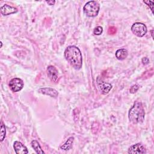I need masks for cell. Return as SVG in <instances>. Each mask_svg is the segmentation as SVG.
<instances>
[{"label":"cell","instance_id":"7402d4cb","mask_svg":"<svg viewBox=\"0 0 154 154\" xmlns=\"http://www.w3.org/2000/svg\"><path fill=\"white\" fill-rule=\"evenodd\" d=\"M153 29L151 31V32H151V34H152V38H153Z\"/></svg>","mask_w":154,"mask_h":154},{"label":"cell","instance_id":"6da1fadb","mask_svg":"<svg viewBox=\"0 0 154 154\" xmlns=\"http://www.w3.org/2000/svg\"><path fill=\"white\" fill-rule=\"evenodd\" d=\"M64 57L69 64L75 69L82 67V57L79 49L75 46H69L64 51Z\"/></svg>","mask_w":154,"mask_h":154},{"label":"cell","instance_id":"5b68a950","mask_svg":"<svg viewBox=\"0 0 154 154\" xmlns=\"http://www.w3.org/2000/svg\"><path fill=\"white\" fill-rule=\"evenodd\" d=\"M8 85L12 91L17 92L22 89L23 87V82L20 78H14L10 81Z\"/></svg>","mask_w":154,"mask_h":154},{"label":"cell","instance_id":"3957f363","mask_svg":"<svg viewBox=\"0 0 154 154\" xmlns=\"http://www.w3.org/2000/svg\"><path fill=\"white\" fill-rule=\"evenodd\" d=\"M100 5L95 1H90L87 2L83 8L84 13L88 17H95L96 16L99 11Z\"/></svg>","mask_w":154,"mask_h":154},{"label":"cell","instance_id":"8fae6325","mask_svg":"<svg viewBox=\"0 0 154 154\" xmlns=\"http://www.w3.org/2000/svg\"><path fill=\"white\" fill-rule=\"evenodd\" d=\"M38 92L41 93L43 94L52 97H57L58 94V93L56 90H55L54 88H50V87L41 88L38 90Z\"/></svg>","mask_w":154,"mask_h":154},{"label":"cell","instance_id":"ac0fdd59","mask_svg":"<svg viewBox=\"0 0 154 154\" xmlns=\"http://www.w3.org/2000/svg\"><path fill=\"white\" fill-rule=\"evenodd\" d=\"M117 32V29L115 26H109L108 28V33L109 34H111V35H113L114 34H116Z\"/></svg>","mask_w":154,"mask_h":154},{"label":"cell","instance_id":"9a60e30c","mask_svg":"<svg viewBox=\"0 0 154 154\" xmlns=\"http://www.w3.org/2000/svg\"><path fill=\"white\" fill-rule=\"evenodd\" d=\"M1 132H0V140H1V141H2L5 137L6 130H5V125L2 123V122L1 123Z\"/></svg>","mask_w":154,"mask_h":154},{"label":"cell","instance_id":"d6986e66","mask_svg":"<svg viewBox=\"0 0 154 154\" xmlns=\"http://www.w3.org/2000/svg\"><path fill=\"white\" fill-rule=\"evenodd\" d=\"M143 2L145 3L147 6H149L152 11L153 12V2L152 1H143Z\"/></svg>","mask_w":154,"mask_h":154},{"label":"cell","instance_id":"2e32d148","mask_svg":"<svg viewBox=\"0 0 154 154\" xmlns=\"http://www.w3.org/2000/svg\"><path fill=\"white\" fill-rule=\"evenodd\" d=\"M103 32V28L102 26H98L97 27H96L94 29V31H93V33L94 35H100Z\"/></svg>","mask_w":154,"mask_h":154},{"label":"cell","instance_id":"8992f818","mask_svg":"<svg viewBox=\"0 0 154 154\" xmlns=\"http://www.w3.org/2000/svg\"><path fill=\"white\" fill-rule=\"evenodd\" d=\"M146 152L145 147L141 143L131 146L128 149V153L131 154H143Z\"/></svg>","mask_w":154,"mask_h":154},{"label":"cell","instance_id":"ba28073f","mask_svg":"<svg viewBox=\"0 0 154 154\" xmlns=\"http://www.w3.org/2000/svg\"><path fill=\"white\" fill-rule=\"evenodd\" d=\"M47 75L52 81L56 82L58 79V70L53 66H49L47 68Z\"/></svg>","mask_w":154,"mask_h":154},{"label":"cell","instance_id":"e0dca14e","mask_svg":"<svg viewBox=\"0 0 154 154\" xmlns=\"http://www.w3.org/2000/svg\"><path fill=\"white\" fill-rule=\"evenodd\" d=\"M140 86L138 84H134L132 85L129 89V91L131 93H135L137 92V91L138 90Z\"/></svg>","mask_w":154,"mask_h":154},{"label":"cell","instance_id":"603a6c76","mask_svg":"<svg viewBox=\"0 0 154 154\" xmlns=\"http://www.w3.org/2000/svg\"><path fill=\"white\" fill-rule=\"evenodd\" d=\"M2 43L1 42V48H2Z\"/></svg>","mask_w":154,"mask_h":154},{"label":"cell","instance_id":"30bf717a","mask_svg":"<svg viewBox=\"0 0 154 154\" xmlns=\"http://www.w3.org/2000/svg\"><path fill=\"white\" fill-rule=\"evenodd\" d=\"M17 9L16 7L5 4L1 7V13L4 16H7L11 14H14L17 12Z\"/></svg>","mask_w":154,"mask_h":154},{"label":"cell","instance_id":"4fadbf2b","mask_svg":"<svg viewBox=\"0 0 154 154\" xmlns=\"http://www.w3.org/2000/svg\"><path fill=\"white\" fill-rule=\"evenodd\" d=\"M73 141H74V138L73 137H69L67 139V140L63 145H61L60 146V149L62 150H68L70 149L72 146Z\"/></svg>","mask_w":154,"mask_h":154},{"label":"cell","instance_id":"44dd1931","mask_svg":"<svg viewBox=\"0 0 154 154\" xmlns=\"http://www.w3.org/2000/svg\"><path fill=\"white\" fill-rule=\"evenodd\" d=\"M46 2L49 5H54V4H55V1H46Z\"/></svg>","mask_w":154,"mask_h":154},{"label":"cell","instance_id":"277c9868","mask_svg":"<svg viewBox=\"0 0 154 154\" xmlns=\"http://www.w3.org/2000/svg\"><path fill=\"white\" fill-rule=\"evenodd\" d=\"M131 31L137 37H141L146 34L147 28L144 23L136 22L132 25Z\"/></svg>","mask_w":154,"mask_h":154},{"label":"cell","instance_id":"ffe728a7","mask_svg":"<svg viewBox=\"0 0 154 154\" xmlns=\"http://www.w3.org/2000/svg\"><path fill=\"white\" fill-rule=\"evenodd\" d=\"M141 61H142V63H143L144 65H146V64H147L149 63V58H147V57H144V58H142Z\"/></svg>","mask_w":154,"mask_h":154},{"label":"cell","instance_id":"5bb4252c","mask_svg":"<svg viewBox=\"0 0 154 154\" xmlns=\"http://www.w3.org/2000/svg\"><path fill=\"white\" fill-rule=\"evenodd\" d=\"M32 148L34 149V150L35 151V152L37 153H39V154H43L45 153L44 151L42 149V147L40 146V145L39 144L38 142L36 140H32L31 141V143Z\"/></svg>","mask_w":154,"mask_h":154},{"label":"cell","instance_id":"7a4b0ae2","mask_svg":"<svg viewBox=\"0 0 154 154\" xmlns=\"http://www.w3.org/2000/svg\"><path fill=\"white\" fill-rule=\"evenodd\" d=\"M144 116L145 112L141 102L136 101L129 111L128 117L130 122L134 124L141 123L144 120Z\"/></svg>","mask_w":154,"mask_h":154},{"label":"cell","instance_id":"52a82bcc","mask_svg":"<svg viewBox=\"0 0 154 154\" xmlns=\"http://www.w3.org/2000/svg\"><path fill=\"white\" fill-rule=\"evenodd\" d=\"M97 86L102 92V94H106L109 92L111 89L112 88V85L109 83L105 82L102 80H97Z\"/></svg>","mask_w":154,"mask_h":154},{"label":"cell","instance_id":"9c48e42d","mask_svg":"<svg viewBox=\"0 0 154 154\" xmlns=\"http://www.w3.org/2000/svg\"><path fill=\"white\" fill-rule=\"evenodd\" d=\"M13 148L17 154H26L28 153L27 148L22 143L18 141H14Z\"/></svg>","mask_w":154,"mask_h":154},{"label":"cell","instance_id":"7c38bea8","mask_svg":"<svg viewBox=\"0 0 154 154\" xmlns=\"http://www.w3.org/2000/svg\"><path fill=\"white\" fill-rule=\"evenodd\" d=\"M128 51L124 48L119 49L116 52V57L119 60H125L128 57Z\"/></svg>","mask_w":154,"mask_h":154}]
</instances>
